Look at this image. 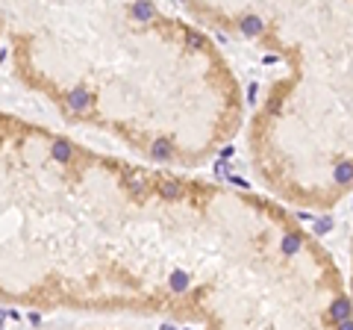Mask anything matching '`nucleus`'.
<instances>
[{"instance_id": "nucleus-1", "label": "nucleus", "mask_w": 353, "mask_h": 330, "mask_svg": "<svg viewBox=\"0 0 353 330\" xmlns=\"http://www.w3.org/2000/svg\"><path fill=\"white\" fill-rule=\"evenodd\" d=\"M0 304L209 327L353 322L327 251L268 197L115 159L0 113Z\"/></svg>"}, {"instance_id": "nucleus-2", "label": "nucleus", "mask_w": 353, "mask_h": 330, "mask_svg": "<svg viewBox=\"0 0 353 330\" xmlns=\"http://www.w3.org/2000/svg\"><path fill=\"white\" fill-rule=\"evenodd\" d=\"M0 24L18 83L148 162L194 168L245 127L224 50L157 0H0Z\"/></svg>"}, {"instance_id": "nucleus-3", "label": "nucleus", "mask_w": 353, "mask_h": 330, "mask_svg": "<svg viewBox=\"0 0 353 330\" xmlns=\"http://www.w3.org/2000/svg\"><path fill=\"white\" fill-rule=\"evenodd\" d=\"M197 27L277 68L248 118L250 165L303 210L353 192V0H176Z\"/></svg>"}, {"instance_id": "nucleus-4", "label": "nucleus", "mask_w": 353, "mask_h": 330, "mask_svg": "<svg viewBox=\"0 0 353 330\" xmlns=\"http://www.w3.org/2000/svg\"><path fill=\"white\" fill-rule=\"evenodd\" d=\"M350 310H353V242H350Z\"/></svg>"}]
</instances>
